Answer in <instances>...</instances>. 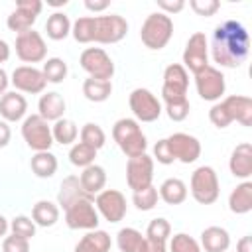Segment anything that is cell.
<instances>
[{
    "label": "cell",
    "instance_id": "6da1fadb",
    "mask_svg": "<svg viewBox=\"0 0 252 252\" xmlns=\"http://www.w3.org/2000/svg\"><path fill=\"white\" fill-rule=\"evenodd\" d=\"M211 55L213 61L226 69L240 67L250 49V37L246 28L236 20H224L213 30L211 35Z\"/></svg>",
    "mask_w": 252,
    "mask_h": 252
},
{
    "label": "cell",
    "instance_id": "7a4b0ae2",
    "mask_svg": "<svg viewBox=\"0 0 252 252\" xmlns=\"http://www.w3.org/2000/svg\"><path fill=\"white\" fill-rule=\"evenodd\" d=\"M128 33V22L120 14L81 16L71 24V35L79 43H118Z\"/></svg>",
    "mask_w": 252,
    "mask_h": 252
},
{
    "label": "cell",
    "instance_id": "3957f363",
    "mask_svg": "<svg viewBox=\"0 0 252 252\" xmlns=\"http://www.w3.org/2000/svg\"><path fill=\"white\" fill-rule=\"evenodd\" d=\"M112 138L122 150L126 158H136L146 154L148 150V138L142 132L140 124L134 118H120L112 126Z\"/></svg>",
    "mask_w": 252,
    "mask_h": 252
},
{
    "label": "cell",
    "instance_id": "277c9868",
    "mask_svg": "<svg viewBox=\"0 0 252 252\" xmlns=\"http://www.w3.org/2000/svg\"><path fill=\"white\" fill-rule=\"evenodd\" d=\"M171 35H173V20L163 12H152L140 28L142 43L154 51L163 49L169 43Z\"/></svg>",
    "mask_w": 252,
    "mask_h": 252
},
{
    "label": "cell",
    "instance_id": "5b68a950",
    "mask_svg": "<svg viewBox=\"0 0 252 252\" xmlns=\"http://www.w3.org/2000/svg\"><path fill=\"white\" fill-rule=\"evenodd\" d=\"M189 189L193 199L199 205H213L219 199L220 185H219V175L211 165H201L191 173Z\"/></svg>",
    "mask_w": 252,
    "mask_h": 252
},
{
    "label": "cell",
    "instance_id": "8992f818",
    "mask_svg": "<svg viewBox=\"0 0 252 252\" xmlns=\"http://www.w3.org/2000/svg\"><path fill=\"white\" fill-rule=\"evenodd\" d=\"M22 138L33 152H49L53 146V134L47 120H43L39 114H30L22 122Z\"/></svg>",
    "mask_w": 252,
    "mask_h": 252
},
{
    "label": "cell",
    "instance_id": "52a82bcc",
    "mask_svg": "<svg viewBox=\"0 0 252 252\" xmlns=\"http://www.w3.org/2000/svg\"><path fill=\"white\" fill-rule=\"evenodd\" d=\"M189 89V73L181 63H171L163 71V87H161V98L165 104L179 102L187 98Z\"/></svg>",
    "mask_w": 252,
    "mask_h": 252
},
{
    "label": "cell",
    "instance_id": "ba28073f",
    "mask_svg": "<svg viewBox=\"0 0 252 252\" xmlns=\"http://www.w3.org/2000/svg\"><path fill=\"white\" fill-rule=\"evenodd\" d=\"M128 104L132 114L136 116V122H156L159 118V114L163 112L161 102L158 100V96L150 91V89H134L128 96Z\"/></svg>",
    "mask_w": 252,
    "mask_h": 252
},
{
    "label": "cell",
    "instance_id": "9c48e42d",
    "mask_svg": "<svg viewBox=\"0 0 252 252\" xmlns=\"http://www.w3.org/2000/svg\"><path fill=\"white\" fill-rule=\"evenodd\" d=\"M100 222V215L93 199H81L65 209V224L71 230H94Z\"/></svg>",
    "mask_w": 252,
    "mask_h": 252
},
{
    "label": "cell",
    "instance_id": "30bf717a",
    "mask_svg": "<svg viewBox=\"0 0 252 252\" xmlns=\"http://www.w3.org/2000/svg\"><path fill=\"white\" fill-rule=\"evenodd\" d=\"M79 63H81L83 71L89 73L91 79L110 81L114 75V61L102 47H87L81 53Z\"/></svg>",
    "mask_w": 252,
    "mask_h": 252
},
{
    "label": "cell",
    "instance_id": "8fae6325",
    "mask_svg": "<svg viewBox=\"0 0 252 252\" xmlns=\"http://www.w3.org/2000/svg\"><path fill=\"white\" fill-rule=\"evenodd\" d=\"M193 77H195L197 94L203 100H209V102H219L220 100V96L226 91V81H224V75L220 73V69H217L213 65H207L203 71H199Z\"/></svg>",
    "mask_w": 252,
    "mask_h": 252
},
{
    "label": "cell",
    "instance_id": "7c38bea8",
    "mask_svg": "<svg viewBox=\"0 0 252 252\" xmlns=\"http://www.w3.org/2000/svg\"><path fill=\"white\" fill-rule=\"evenodd\" d=\"M16 55L24 63L45 61L47 45H45V39L41 37V33L35 30H28L24 33H18L16 35Z\"/></svg>",
    "mask_w": 252,
    "mask_h": 252
},
{
    "label": "cell",
    "instance_id": "4fadbf2b",
    "mask_svg": "<svg viewBox=\"0 0 252 252\" xmlns=\"http://www.w3.org/2000/svg\"><path fill=\"white\" fill-rule=\"evenodd\" d=\"M154 179V158L148 154L128 158L126 161V183L136 193L152 185Z\"/></svg>",
    "mask_w": 252,
    "mask_h": 252
},
{
    "label": "cell",
    "instance_id": "5bb4252c",
    "mask_svg": "<svg viewBox=\"0 0 252 252\" xmlns=\"http://www.w3.org/2000/svg\"><path fill=\"white\" fill-rule=\"evenodd\" d=\"M41 10H43V2H39V0H18L14 12H10V16L6 18L8 30H12L16 33L33 30V24Z\"/></svg>",
    "mask_w": 252,
    "mask_h": 252
},
{
    "label": "cell",
    "instance_id": "9a60e30c",
    "mask_svg": "<svg viewBox=\"0 0 252 252\" xmlns=\"http://www.w3.org/2000/svg\"><path fill=\"white\" fill-rule=\"evenodd\" d=\"M207 65H209V41H207L205 33L195 32L189 35V39L185 43L183 67H185V71H191L193 75H197Z\"/></svg>",
    "mask_w": 252,
    "mask_h": 252
},
{
    "label": "cell",
    "instance_id": "2e32d148",
    "mask_svg": "<svg viewBox=\"0 0 252 252\" xmlns=\"http://www.w3.org/2000/svg\"><path fill=\"white\" fill-rule=\"evenodd\" d=\"M94 207L108 222H120L128 211L126 197L118 189H102L98 195H94Z\"/></svg>",
    "mask_w": 252,
    "mask_h": 252
},
{
    "label": "cell",
    "instance_id": "e0dca14e",
    "mask_svg": "<svg viewBox=\"0 0 252 252\" xmlns=\"http://www.w3.org/2000/svg\"><path fill=\"white\" fill-rule=\"evenodd\" d=\"M165 142H167V148H169V152H171L175 161L193 163L201 156V142L195 136H191V134L175 132V134L167 136Z\"/></svg>",
    "mask_w": 252,
    "mask_h": 252
},
{
    "label": "cell",
    "instance_id": "ac0fdd59",
    "mask_svg": "<svg viewBox=\"0 0 252 252\" xmlns=\"http://www.w3.org/2000/svg\"><path fill=\"white\" fill-rule=\"evenodd\" d=\"M10 83L14 85L16 91L28 93V94H39V93H43V89L47 85L41 69H37L33 65H20V67H16L12 71Z\"/></svg>",
    "mask_w": 252,
    "mask_h": 252
},
{
    "label": "cell",
    "instance_id": "d6986e66",
    "mask_svg": "<svg viewBox=\"0 0 252 252\" xmlns=\"http://www.w3.org/2000/svg\"><path fill=\"white\" fill-rule=\"evenodd\" d=\"M220 106L230 122H240L242 126H252V98L246 94H230L220 100Z\"/></svg>",
    "mask_w": 252,
    "mask_h": 252
},
{
    "label": "cell",
    "instance_id": "ffe728a7",
    "mask_svg": "<svg viewBox=\"0 0 252 252\" xmlns=\"http://www.w3.org/2000/svg\"><path fill=\"white\" fill-rule=\"evenodd\" d=\"M228 169L236 179L248 181V177L252 175V146L248 142H242L232 150Z\"/></svg>",
    "mask_w": 252,
    "mask_h": 252
},
{
    "label": "cell",
    "instance_id": "44dd1931",
    "mask_svg": "<svg viewBox=\"0 0 252 252\" xmlns=\"http://www.w3.org/2000/svg\"><path fill=\"white\" fill-rule=\"evenodd\" d=\"M28 112V100L18 91H10L0 96V116L4 122H18Z\"/></svg>",
    "mask_w": 252,
    "mask_h": 252
},
{
    "label": "cell",
    "instance_id": "7402d4cb",
    "mask_svg": "<svg viewBox=\"0 0 252 252\" xmlns=\"http://www.w3.org/2000/svg\"><path fill=\"white\" fill-rule=\"evenodd\" d=\"M81 199H93V195H89L83 187H81V181L77 175H67L63 181H61V187H59V193H57V205L65 211L69 209L73 203L81 201Z\"/></svg>",
    "mask_w": 252,
    "mask_h": 252
},
{
    "label": "cell",
    "instance_id": "603a6c76",
    "mask_svg": "<svg viewBox=\"0 0 252 252\" xmlns=\"http://www.w3.org/2000/svg\"><path fill=\"white\" fill-rule=\"evenodd\" d=\"M65 108H67V102L57 91H49L39 96V102H37L39 112L37 114L47 122H57L59 118H63Z\"/></svg>",
    "mask_w": 252,
    "mask_h": 252
},
{
    "label": "cell",
    "instance_id": "cb8c5ba5",
    "mask_svg": "<svg viewBox=\"0 0 252 252\" xmlns=\"http://www.w3.org/2000/svg\"><path fill=\"white\" fill-rule=\"evenodd\" d=\"M230 246V234L222 226H207L201 232V248L205 252H226Z\"/></svg>",
    "mask_w": 252,
    "mask_h": 252
},
{
    "label": "cell",
    "instance_id": "d4e9b609",
    "mask_svg": "<svg viewBox=\"0 0 252 252\" xmlns=\"http://www.w3.org/2000/svg\"><path fill=\"white\" fill-rule=\"evenodd\" d=\"M110 246H112L110 234L106 230L94 228V230H89L75 244V252H110Z\"/></svg>",
    "mask_w": 252,
    "mask_h": 252
},
{
    "label": "cell",
    "instance_id": "484cf974",
    "mask_svg": "<svg viewBox=\"0 0 252 252\" xmlns=\"http://www.w3.org/2000/svg\"><path fill=\"white\" fill-rule=\"evenodd\" d=\"M228 209L234 215H246L252 211V181H242L230 191Z\"/></svg>",
    "mask_w": 252,
    "mask_h": 252
},
{
    "label": "cell",
    "instance_id": "4316f807",
    "mask_svg": "<svg viewBox=\"0 0 252 252\" xmlns=\"http://www.w3.org/2000/svg\"><path fill=\"white\" fill-rule=\"evenodd\" d=\"M79 181H81V187H83L89 195L94 197V195H98V193L104 189V185H106V171H104L102 165L93 163V165H89V167L83 169V173L79 175Z\"/></svg>",
    "mask_w": 252,
    "mask_h": 252
},
{
    "label": "cell",
    "instance_id": "83f0119b",
    "mask_svg": "<svg viewBox=\"0 0 252 252\" xmlns=\"http://www.w3.org/2000/svg\"><path fill=\"white\" fill-rule=\"evenodd\" d=\"M32 220L35 222V226H43V228L53 226L59 220V205L47 199L37 201L32 207Z\"/></svg>",
    "mask_w": 252,
    "mask_h": 252
},
{
    "label": "cell",
    "instance_id": "f1b7e54d",
    "mask_svg": "<svg viewBox=\"0 0 252 252\" xmlns=\"http://www.w3.org/2000/svg\"><path fill=\"white\" fill-rule=\"evenodd\" d=\"M158 193H159V199L165 201L167 205H181L187 199V185L179 177H167L159 185Z\"/></svg>",
    "mask_w": 252,
    "mask_h": 252
},
{
    "label": "cell",
    "instance_id": "f546056e",
    "mask_svg": "<svg viewBox=\"0 0 252 252\" xmlns=\"http://www.w3.org/2000/svg\"><path fill=\"white\" fill-rule=\"evenodd\" d=\"M57 156L51 154V152H35L32 156V161H30V167L33 171L35 177L39 179H47V177H53L55 171H57Z\"/></svg>",
    "mask_w": 252,
    "mask_h": 252
},
{
    "label": "cell",
    "instance_id": "4dcf8cb0",
    "mask_svg": "<svg viewBox=\"0 0 252 252\" xmlns=\"http://www.w3.org/2000/svg\"><path fill=\"white\" fill-rule=\"evenodd\" d=\"M45 33L53 41H61L71 33V20L65 12H53L45 22Z\"/></svg>",
    "mask_w": 252,
    "mask_h": 252
},
{
    "label": "cell",
    "instance_id": "1f68e13d",
    "mask_svg": "<svg viewBox=\"0 0 252 252\" xmlns=\"http://www.w3.org/2000/svg\"><path fill=\"white\" fill-rule=\"evenodd\" d=\"M144 242H146V236L132 226L120 228L116 234V244L120 252H142Z\"/></svg>",
    "mask_w": 252,
    "mask_h": 252
},
{
    "label": "cell",
    "instance_id": "d6a6232c",
    "mask_svg": "<svg viewBox=\"0 0 252 252\" xmlns=\"http://www.w3.org/2000/svg\"><path fill=\"white\" fill-rule=\"evenodd\" d=\"M83 94L91 102H104L112 94V83L100 81V79H85L83 83Z\"/></svg>",
    "mask_w": 252,
    "mask_h": 252
},
{
    "label": "cell",
    "instance_id": "836d02e7",
    "mask_svg": "<svg viewBox=\"0 0 252 252\" xmlns=\"http://www.w3.org/2000/svg\"><path fill=\"white\" fill-rule=\"evenodd\" d=\"M51 134H53V142H57L61 146H73V142L79 136V128H77V124L73 120L59 118L57 122H53Z\"/></svg>",
    "mask_w": 252,
    "mask_h": 252
},
{
    "label": "cell",
    "instance_id": "e575fe53",
    "mask_svg": "<svg viewBox=\"0 0 252 252\" xmlns=\"http://www.w3.org/2000/svg\"><path fill=\"white\" fill-rule=\"evenodd\" d=\"M41 73H43V77H45L47 83L59 85V83L65 81L69 69H67V63L61 57H49V59H45V63L41 67Z\"/></svg>",
    "mask_w": 252,
    "mask_h": 252
},
{
    "label": "cell",
    "instance_id": "d590c367",
    "mask_svg": "<svg viewBox=\"0 0 252 252\" xmlns=\"http://www.w3.org/2000/svg\"><path fill=\"white\" fill-rule=\"evenodd\" d=\"M94 158H96V150L83 144V142H77L71 146L69 150V161L75 165V167H89L94 163Z\"/></svg>",
    "mask_w": 252,
    "mask_h": 252
},
{
    "label": "cell",
    "instance_id": "8d00e7d4",
    "mask_svg": "<svg viewBox=\"0 0 252 252\" xmlns=\"http://www.w3.org/2000/svg\"><path fill=\"white\" fill-rule=\"evenodd\" d=\"M81 142L87 144V146H91V148H94V150L98 152V150L106 144V134H104V130H102L98 124L87 122V124L81 128Z\"/></svg>",
    "mask_w": 252,
    "mask_h": 252
},
{
    "label": "cell",
    "instance_id": "74e56055",
    "mask_svg": "<svg viewBox=\"0 0 252 252\" xmlns=\"http://www.w3.org/2000/svg\"><path fill=\"white\" fill-rule=\"evenodd\" d=\"M169 236H171V224H169L167 219L158 217V219L150 220V224H148V228H146V238L156 240V242H165V244H167Z\"/></svg>",
    "mask_w": 252,
    "mask_h": 252
},
{
    "label": "cell",
    "instance_id": "f35d334b",
    "mask_svg": "<svg viewBox=\"0 0 252 252\" xmlns=\"http://www.w3.org/2000/svg\"><path fill=\"white\" fill-rule=\"evenodd\" d=\"M158 199H159V193H158V187H154V185H150L142 191H136L132 195V203L138 211H152L158 205Z\"/></svg>",
    "mask_w": 252,
    "mask_h": 252
},
{
    "label": "cell",
    "instance_id": "ab89813d",
    "mask_svg": "<svg viewBox=\"0 0 252 252\" xmlns=\"http://www.w3.org/2000/svg\"><path fill=\"white\" fill-rule=\"evenodd\" d=\"M169 252H201V244L187 232H177L169 240Z\"/></svg>",
    "mask_w": 252,
    "mask_h": 252
},
{
    "label": "cell",
    "instance_id": "60d3db41",
    "mask_svg": "<svg viewBox=\"0 0 252 252\" xmlns=\"http://www.w3.org/2000/svg\"><path fill=\"white\" fill-rule=\"evenodd\" d=\"M10 230H12V234L30 240L35 236V222L26 215H18L10 220Z\"/></svg>",
    "mask_w": 252,
    "mask_h": 252
},
{
    "label": "cell",
    "instance_id": "b9f144b4",
    "mask_svg": "<svg viewBox=\"0 0 252 252\" xmlns=\"http://www.w3.org/2000/svg\"><path fill=\"white\" fill-rule=\"evenodd\" d=\"M189 108H191L189 98H185V100H179V102H169V104H165V114H167L169 120H173V122H183V120L189 116Z\"/></svg>",
    "mask_w": 252,
    "mask_h": 252
},
{
    "label": "cell",
    "instance_id": "7bdbcfd3",
    "mask_svg": "<svg viewBox=\"0 0 252 252\" xmlns=\"http://www.w3.org/2000/svg\"><path fill=\"white\" fill-rule=\"evenodd\" d=\"M189 6L197 16L209 18L217 14V10L220 8V2L219 0H189Z\"/></svg>",
    "mask_w": 252,
    "mask_h": 252
},
{
    "label": "cell",
    "instance_id": "ee69618b",
    "mask_svg": "<svg viewBox=\"0 0 252 252\" xmlns=\"http://www.w3.org/2000/svg\"><path fill=\"white\" fill-rule=\"evenodd\" d=\"M2 252H30V240L22 236H6L2 242Z\"/></svg>",
    "mask_w": 252,
    "mask_h": 252
},
{
    "label": "cell",
    "instance_id": "f6af8a7d",
    "mask_svg": "<svg viewBox=\"0 0 252 252\" xmlns=\"http://www.w3.org/2000/svg\"><path fill=\"white\" fill-rule=\"evenodd\" d=\"M154 159H158V163H161V165H169V163L175 161L173 156H171V152H169V148H167L165 138H161V140L156 142V146H154Z\"/></svg>",
    "mask_w": 252,
    "mask_h": 252
},
{
    "label": "cell",
    "instance_id": "bcb514c9",
    "mask_svg": "<svg viewBox=\"0 0 252 252\" xmlns=\"http://www.w3.org/2000/svg\"><path fill=\"white\" fill-rule=\"evenodd\" d=\"M158 8H159L165 16H169V14L181 12V10L185 8V2H183V0H173V2H169V0H158Z\"/></svg>",
    "mask_w": 252,
    "mask_h": 252
},
{
    "label": "cell",
    "instance_id": "7dc6e473",
    "mask_svg": "<svg viewBox=\"0 0 252 252\" xmlns=\"http://www.w3.org/2000/svg\"><path fill=\"white\" fill-rule=\"evenodd\" d=\"M110 6V2L108 0H85V8L89 10V12H104L106 8Z\"/></svg>",
    "mask_w": 252,
    "mask_h": 252
},
{
    "label": "cell",
    "instance_id": "c3c4849f",
    "mask_svg": "<svg viewBox=\"0 0 252 252\" xmlns=\"http://www.w3.org/2000/svg\"><path fill=\"white\" fill-rule=\"evenodd\" d=\"M10 138H12V130H10L8 122L0 120V148H6L10 144Z\"/></svg>",
    "mask_w": 252,
    "mask_h": 252
},
{
    "label": "cell",
    "instance_id": "681fc988",
    "mask_svg": "<svg viewBox=\"0 0 252 252\" xmlns=\"http://www.w3.org/2000/svg\"><path fill=\"white\" fill-rule=\"evenodd\" d=\"M236 252H252V236L246 234L236 242Z\"/></svg>",
    "mask_w": 252,
    "mask_h": 252
},
{
    "label": "cell",
    "instance_id": "f907efd6",
    "mask_svg": "<svg viewBox=\"0 0 252 252\" xmlns=\"http://www.w3.org/2000/svg\"><path fill=\"white\" fill-rule=\"evenodd\" d=\"M8 85H10V79H8V73L0 67V96L8 93Z\"/></svg>",
    "mask_w": 252,
    "mask_h": 252
},
{
    "label": "cell",
    "instance_id": "816d5d0a",
    "mask_svg": "<svg viewBox=\"0 0 252 252\" xmlns=\"http://www.w3.org/2000/svg\"><path fill=\"white\" fill-rule=\"evenodd\" d=\"M8 59H10V45L4 39H0V63H6Z\"/></svg>",
    "mask_w": 252,
    "mask_h": 252
},
{
    "label": "cell",
    "instance_id": "f5cc1de1",
    "mask_svg": "<svg viewBox=\"0 0 252 252\" xmlns=\"http://www.w3.org/2000/svg\"><path fill=\"white\" fill-rule=\"evenodd\" d=\"M8 230H10V222H8V219L4 215H0V238H4Z\"/></svg>",
    "mask_w": 252,
    "mask_h": 252
},
{
    "label": "cell",
    "instance_id": "db71d44e",
    "mask_svg": "<svg viewBox=\"0 0 252 252\" xmlns=\"http://www.w3.org/2000/svg\"><path fill=\"white\" fill-rule=\"evenodd\" d=\"M47 4L57 8V6H65V4H67V0H55V2H47Z\"/></svg>",
    "mask_w": 252,
    "mask_h": 252
}]
</instances>
